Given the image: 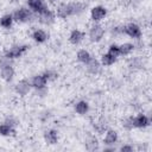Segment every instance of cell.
Here are the masks:
<instances>
[{
  "label": "cell",
  "instance_id": "cell-24",
  "mask_svg": "<svg viewBox=\"0 0 152 152\" xmlns=\"http://www.w3.org/2000/svg\"><path fill=\"white\" fill-rule=\"evenodd\" d=\"M142 66V61L139 58V57H133L129 59L128 62V68L132 69V70H137V69H140Z\"/></svg>",
  "mask_w": 152,
  "mask_h": 152
},
{
  "label": "cell",
  "instance_id": "cell-32",
  "mask_svg": "<svg viewBox=\"0 0 152 152\" xmlns=\"http://www.w3.org/2000/svg\"><path fill=\"white\" fill-rule=\"evenodd\" d=\"M45 1H46L48 4H50V5H58L61 0H45Z\"/></svg>",
  "mask_w": 152,
  "mask_h": 152
},
{
  "label": "cell",
  "instance_id": "cell-19",
  "mask_svg": "<svg viewBox=\"0 0 152 152\" xmlns=\"http://www.w3.org/2000/svg\"><path fill=\"white\" fill-rule=\"evenodd\" d=\"M135 50V44L131 42H125L122 44H119V51H120V57H127L133 53Z\"/></svg>",
  "mask_w": 152,
  "mask_h": 152
},
{
  "label": "cell",
  "instance_id": "cell-9",
  "mask_svg": "<svg viewBox=\"0 0 152 152\" xmlns=\"http://www.w3.org/2000/svg\"><path fill=\"white\" fill-rule=\"evenodd\" d=\"M132 122H133V128L145 129L151 125V118L147 114L139 113L137 115H132Z\"/></svg>",
  "mask_w": 152,
  "mask_h": 152
},
{
  "label": "cell",
  "instance_id": "cell-10",
  "mask_svg": "<svg viewBox=\"0 0 152 152\" xmlns=\"http://www.w3.org/2000/svg\"><path fill=\"white\" fill-rule=\"evenodd\" d=\"M26 5L36 15L40 14L50 8L45 0H26Z\"/></svg>",
  "mask_w": 152,
  "mask_h": 152
},
{
  "label": "cell",
  "instance_id": "cell-27",
  "mask_svg": "<svg viewBox=\"0 0 152 152\" xmlns=\"http://www.w3.org/2000/svg\"><path fill=\"white\" fill-rule=\"evenodd\" d=\"M122 127L125 129H127V131L134 129L133 128V122H132V115H129V116H127V118H125L122 120Z\"/></svg>",
  "mask_w": 152,
  "mask_h": 152
},
{
  "label": "cell",
  "instance_id": "cell-17",
  "mask_svg": "<svg viewBox=\"0 0 152 152\" xmlns=\"http://www.w3.org/2000/svg\"><path fill=\"white\" fill-rule=\"evenodd\" d=\"M43 138H44V141L48 144V145H56L59 140V134H58V131L55 129V128H49L44 132L43 134Z\"/></svg>",
  "mask_w": 152,
  "mask_h": 152
},
{
  "label": "cell",
  "instance_id": "cell-7",
  "mask_svg": "<svg viewBox=\"0 0 152 152\" xmlns=\"http://www.w3.org/2000/svg\"><path fill=\"white\" fill-rule=\"evenodd\" d=\"M36 19H37L42 25H44V26H51V25H53V24L56 23L57 17H56L55 10L49 8V10H46L45 12H43V13H40V14H37V15H36Z\"/></svg>",
  "mask_w": 152,
  "mask_h": 152
},
{
  "label": "cell",
  "instance_id": "cell-11",
  "mask_svg": "<svg viewBox=\"0 0 152 152\" xmlns=\"http://www.w3.org/2000/svg\"><path fill=\"white\" fill-rule=\"evenodd\" d=\"M31 89H32L31 82H30V80H27V78H21V80H19V81L15 83V86H14V91H15V94L19 95V96H21V97L28 95L30 91H31Z\"/></svg>",
  "mask_w": 152,
  "mask_h": 152
},
{
  "label": "cell",
  "instance_id": "cell-12",
  "mask_svg": "<svg viewBox=\"0 0 152 152\" xmlns=\"http://www.w3.org/2000/svg\"><path fill=\"white\" fill-rule=\"evenodd\" d=\"M86 39V32L80 28H74L70 31L68 40L71 45H80Z\"/></svg>",
  "mask_w": 152,
  "mask_h": 152
},
{
  "label": "cell",
  "instance_id": "cell-18",
  "mask_svg": "<svg viewBox=\"0 0 152 152\" xmlns=\"http://www.w3.org/2000/svg\"><path fill=\"white\" fill-rule=\"evenodd\" d=\"M74 110L78 114V115H86L89 113L90 110V104L88 101L86 100H80L74 104Z\"/></svg>",
  "mask_w": 152,
  "mask_h": 152
},
{
  "label": "cell",
  "instance_id": "cell-1",
  "mask_svg": "<svg viewBox=\"0 0 152 152\" xmlns=\"http://www.w3.org/2000/svg\"><path fill=\"white\" fill-rule=\"evenodd\" d=\"M87 5L81 1H69V2H59L56 6L55 13L58 19H68L75 15H80L86 11Z\"/></svg>",
  "mask_w": 152,
  "mask_h": 152
},
{
  "label": "cell",
  "instance_id": "cell-14",
  "mask_svg": "<svg viewBox=\"0 0 152 152\" xmlns=\"http://www.w3.org/2000/svg\"><path fill=\"white\" fill-rule=\"evenodd\" d=\"M30 82H31V87H32V89L45 88V87H48V83H49V81H48L46 76L44 75V72H42V74H37V75L32 76V78L30 80Z\"/></svg>",
  "mask_w": 152,
  "mask_h": 152
},
{
  "label": "cell",
  "instance_id": "cell-25",
  "mask_svg": "<svg viewBox=\"0 0 152 152\" xmlns=\"http://www.w3.org/2000/svg\"><path fill=\"white\" fill-rule=\"evenodd\" d=\"M108 53H110L112 56L119 58L120 57V51H119V44L116 43H112L109 46H108V50H107Z\"/></svg>",
  "mask_w": 152,
  "mask_h": 152
},
{
  "label": "cell",
  "instance_id": "cell-26",
  "mask_svg": "<svg viewBox=\"0 0 152 152\" xmlns=\"http://www.w3.org/2000/svg\"><path fill=\"white\" fill-rule=\"evenodd\" d=\"M44 75L46 76V78H48V81H49V82H52V81L57 80V77H58V74H57V71H55V70H51V69H49V70H45V71H44Z\"/></svg>",
  "mask_w": 152,
  "mask_h": 152
},
{
  "label": "cell",
  "instance_id": "cell-31",
  "mask_svg": "<svg viewBox=\"0 0 152 152\" xmlns=\"http://www.w3.org/2000/svg\"><path fill=\"white\" fill-rule=\"evenodd\" d=\"M96 142H97V140L93 138V139H91V140H90L89 142H87V144H91V145H94V144H96ZM87 148H88V150H93V148L95 150V148H97V146H96V145H95V146H93V147H90V146H88Z\"/></svg>",
  "mask_w": 152,
  "mask_h": 152
},
{
  "label": "cell",
  "instance_id": "cell-4",
  "mask_svg": "<svg viewBox=\"0 0 152 152\" xmlns=\"http://www.w3.org/2000/svg\"><path fill=\"white\" fill-rule=\"evenodd\" d=\"M28 49H30V45L17 43V44H13V45H11L10 48H7V49L4 51L2 55H4L5 57H7V58L14 61V59H18V58L23 57V56L28 51Z\"/></svg>",
  "mask_w": 152,
  "mask_h": 152
},
{
  "label": "cell",
  "instance_id": "cell-6",
  "mask_svg": "<svg viewBox=\"0 0 152 152\" xmlns=\"http://www.w3.org/2000/svg\"><path fill=\"white\" fill-rule=\"evenodd\" d=\"M121 30H122V34H125L134 40H139L142 37V30H141L140 25H138L137 23H128L126 25H122Z\"/></svg>",
  "mask_w": 152,
  "mask_h": 152
},
{
  "label": "cell",
  "instance_id": "cell-16",
  "mask_svg": "<svg viewBox=\"0 0 152 152\" xmlns=\"http://www.w3.org/2000/svg\"><path fill=\"white\" fill-rule=\"evenodd\" d=\"M119 141V134L115 129H106L104 137H103V144L104 146H114Z\"/></svg>",
  "mask_w": 152,
  "mask_h": 152
},
{
  "label": "cell",
  "instance_id": "cell-20",
  "mask_svg": "<svg viewBox=\"0 0 152 152\" xmlns=\"http://www.w3.org/2000/svg\"><path fill=\"white\" fill-rule=\"evenodd\" d=\"M17 135V129L12 126H10L6 122L0 124V137L4 138H10V137H15Z\"/></svg>",
  "mask_w": 152,
  "mask_h": 152
},
{
  "label": "cell",
  "instance_id": "cell-33",
  "mask_svg": "<svg viewBox=\"0 0 152 152\" xmlns=\"http://www.w3.org/2000/svg\"><path fill=\"white\" fill-rule=\"evenodd\" d=\"M0 46H1V36H0Z\"/></svg>",
  "mask_w": 152,
  "mask_h": 152
},
{
  "label": "cell",
  "instance_id": "cell-29",
  "mask_svg": "<svg viewBox=\"0 0 152 152\" xmlns=\"http://www.w3.org/2000/svg\"><path fill=\"white\" fill-rule=\"evenodd\" d=\"M119 151H121V152H133L134 151V147L131 144H125V145H122V146L119 147Z\"/></svg>",
  "mask_w": 152,
  "mask_h": 152
},
{
  "label": "cell",
  "instance_id": "cell-30",
  "mask_svg": "<svg viewBox=\"0 0 152 152\" xmlns=\"http://www.w3.org/2000/svg\"><path fill=\"white\" fill-rule=\"evenodd\" d=\"M36 91V95L39 96V97H44L45 95H48V87L45 88H40V89H34Z\"/></svg>",
  "mask_w": 152,
  "mask_h": 152
},
{
  "label": "cell",
  "instance_id": "cell-15",
  "mask_svg": "<svg viewBox=\"0 0 152 152\" xmlns=\"http://www.w3.org/2000/svg\"><path fill=\"white\" fill-rule=\"evenodd\" d=\"M84 65H86L87 71H88L90 75H94V76L99 75V74L101 72V69H102V64H101L100 59H97V58H95V57H91L90 61H89L87 64H84Z\"/></svg>",
  "mask_w": 152,
  "mask_h": 152
},
{
  "label": "cell",
  "instance_id": "cell-8",
  "mask_svg": "<svg viewBox=\"0 0 152 152\" xmlns=\"http://www.w3.org/2000/svg\"><path fill=\"white\" fill-rule=\"evenodd\" d=\"M107 8L102 5H96V6H93L90 8V12H89V17L91 19L93 23H100L106 17H107Z\"/></svg>",
  "mask_w": 152,
  "mask_h": 152
},
{
  "label": "cell",
  "instance_id": "cell-2",
  "mask_svg": "<svg viewBox=\"0 0 152 152\" xmlns=\"http://www.w3.org/2000/svg\"><path fill=\"white\" fill-rule=\"evenodd\" d=\"M14 76H15V69L13 65V61L1 55L0 56V78L10 83L13 81Z\"/></svg>",
  "mask_w": 152,
  "mask_h": 152
},
{
  "label": "cell",
  "instance_id": "cell-3",
  "mask_svg": "<svg viewBox=\"0 0 152 152\" xmlns=\"http://www.w3.org/2000/svg\"><path fill=\"white\" fill-rule=\"evenodd\" d=\"M12 15H13L14 23H19V24H27V23H31L33 19H36V14L27 6H20L15 8Z\"/></svg>",
  "mask_w": 152,
  "mask_h": 152
},
{
  "label": "cell",
  "instance_id": "cell-23",
  "mask_svg": "<svg viewBox=\"0 0 152 152\" xmlns=\"http://www.w3.org/2000/svg\"><path fill=\"white\" fill-rule=\"evenodd\" d=\"M116 61H118V58L114 57V56H112V55L108 53V52L102 53V55H101V58H100V62H101L102 66H110V65H113L114 63H116Z\"/></svg>",
  "mask_w": 152,
  "mask_h": 152
},
{
  "label": "cell",
  "instance_id": "cell-5",
  "mask_svg": "<svg viewBox=\"0 0 152 152\" xmlns=\"http://www.w3.org/2000/svg\"><path fill=\"white\" fill-rule=\"evenodd\" d=\"M104 33H106V30L104 27L100 24V23H94L89 26V30H88V38L91 43H100L103 37H104Z\"/></svg>",
  "mask_w": 152,
  "mask_h": 152
},
{
  "label": "cell",
  "instance_id": "cell-22",
  "mask_svg": "<svg viewBox=\"0 0 152 152\" xmlns=\"http://www.w3.org/2000/svg\"><path fill=\"white\" fill-rule=\"evenodd\" d=\"M91 57H93V55H91L90 51L87 50V49H80V50L76 52V59H77L81 64H87V63L90 61Z\"/></svg>",
  "mask_w": 152,
  "mask_h": 152
},
{
  "label": "cell",
  "instance_id": "cell-13",
  "mask_svg": "<svg viewBox=\"0 0 152 152\" xmlns=\"http://www.w3.org/2000/svg\"><path fill=\"white\" fill-rule=\"evenodd\" d=\"M31 38L34 43L37 44H44L48 42V39L50 38L49 32H46L44 28H34L31 32Z\"/></svg>",
  "mask_w": 152,
  "mask_h": 152
},
{
  "label": "cell",
  "instance_id": "cell-21",
  "mask_svg": "<svg viewBox=\"0 0 152 152\" xmlns=\"http://www.w3.org/2000/svg\"><path fill=\"white\" fill-rule=\"evenodd\" d=\"M14 25V19L12 13H6L0 17V27L4 30H11Z\"/></svg>",
  "mask_w": 152,
  "mask_h": 152
},
{
  "label": "cell",
  "instance_id": "cell-28",
  "mask_svg": "<svg viewBox=\"0 0 152 152\" xmlns=\"http://www.w3.org/2000/svg\"><path fill=\"white\" fill-rule=\"evenodd\" d=\"M4 122L8 124L10 126H12V127H14V128H15V127L19 125L18 120H17L14 116H12V115H10V116H6V118H5V120H4Z\"/></svg>",
  "mask_w": 152,
  "mask_h": 152
}]
</instances>
